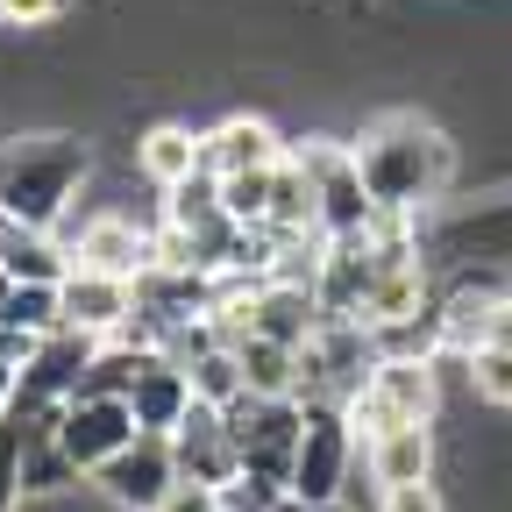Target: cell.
Returning <instances> with one entry per match:
<instances>
[{
  "label": "cell",
  "mask_w": 512,
  "mask_h": 512,
  "mask_svg": "<svg viewBox=\"0 0 512 512\" xmlns=\"http://www.w3.org/2000/svg\"><path fill=\"white\" fill-rule=\"evenodd\" d=\"M349 150H356V171H363V185H370L377 214H406V221H413L427 200H441V192H448V178H456V143H448L434 121L406 114V107L363 121Z\"/></svg>",
  "instance_id": "cell-1"
},
{
  "label": "cell",
  "mask_w": 512,
  "mask_h": 512,
  "mask_svg": "<svg viewBox=\"0 0 512 512\" xmlns=\"http://www.w3.org/2000/svg\"><path fill=\"white\" fill-rule=\"evenodd\" d=\"M93 150L86 136H64V128H43V136H0V214L22 228H57V214L72 207V192L86 185Z\"/></svg>",
  "instance_id": "cell-2"
},
{
  "label": "cell",
  "mask_w": 512,
  "mask_h": 512,
  "mask_svg": "<svg viewBox=\"0 0 512 512\" xmlns=\"http://www.w3.org/2000/svg\"><path fill=\"white\" fill-rule=\"evenodd\" d=\"M434 363L427 356H370L363 384L349 392V427L363 441L377 434H392V427H434Z\"/></svg>",
  "instance_id": "cell-3"
},
{
  "label": "cell",
  "mask_w": 512,
  "mask_h": 512,
  "mask_svg": "<svg viewBox=\"0 0 512 512\" xmlns=\"http://www.w3.org/2000/svg\"><path fill=\"white\" fill-rule=\"evenodd\" d=\"M299 171L313 178V200H320V242H356L377 228V200L356 171V150L349 143H328V136H306L292 143Z\"/></svg>",
  "instance_id": "cell-4"
},
{
  "label": "cell",
  "mask_w": 512,
  "mask_h": 512,
  "mask_svg": "<svg viewBox=\"0 0 512 512\" xmlns=\"http://www.w3.org/2000/svg\"><path fill=\"white\" fill-rule=\"evenodd\" d=\"M349 470H356V427H349V413L342 406H306V434H299L285 498L299 512H328L349 491Z\"/></svg>",
  "instance_id": "cell-5"
},
{
  "label": "cell",
  "mask_w": 512,
  "mask_h": 512,
  "mask_svg": "<svg viewBox=\"0 0 512 512\" xmlns=\"http://www.w3.org/2000/svg\"><path fill=\"white\" fill-rule=\"evenodd\" d=\"M228 413V434H235V456L242 470L271 477V484H292V456H299V434H306V406L299 399H235L221 406Z\"/></svg>",
  "instance_id": "cell-6"
},
{
  "label": "cell",
  "mask_w": 512,
  "mask_h": 512,
  "mask_svg": "<svg viewBox=\"0 0 512 512\" xmlns=\"http://www.w3.org/2000/svg\"><path fill=\"white\" fill-rule=\"evenodd\" d=\"M93 484L107 491V505L121 512H157L185 477H178V456H171V434H136L107 470H93Z\"/></svg>",
  "instance_id": "cell-7"
},
{
  "label": "cell",
  "mask_w": 512,
  "mask_h": 512,
  "mask_svg": "<svg viewBox=\"0 0 512 512\" xmlns=\"http://www.w3.org/2000/svg\"><path fill=\"white\" fill-rule=\"evenodd\" d=\"M136 434L143 427H136V406H128V399H86V392H72L64 413H57V441H64V456H72L86 477L107 470Z\"/></svg>",
  "instance_id": "cell-8"
},
{
  "label": "cell",
  "mask_w": 512,
  "mask_h": 512,
  "mask_svg": "<svg viewBox=\"0 0 512 512\" xmlns=\"http://www.w3.org/2000/svg\"><path fill=\"white\" fill-rule=\"evenodd\" d=\"M72 271L136 285L143 271H157V235H143L136 221H121V214H100V221H86L79 242H72Z\"/></svg>",
  "instance_id": "cell-9"
},
{
  "label": "cell",
  "mask_w": 512,
  "mask_h": 512,
  "mask_svg": "<svg viewBox=\"0 0 512 512\" xmlns=\"http://www.w3.org/2000/svg\"><path fill=\"white\" fill-rule=\"evenodd\" d=\"M171 456H178V477L185 484H207V491H221L242 470L235 434H228V413L221 406H200V399H192V413L171 427Z\"/></svg>",
  "instance_id": "cell-10"
},
{
  "label": "cell",
  "mask_w": 512,
  "mask_h": 512,
  "mask_svg": "<svg viewBox=\"0 0 512 512\" xmlns=\"http://www.w3.org/2000/svg\"><path fill=\"white\" fill-rule=\"evenodd\" d=\"M93 356H100V335H86V328H57V335L43 342V356L22 370V399H15V406H64V399L86 384Z\"/></svg>",
  "instance_id": "cell-11"
},
{
  "label": "cell",
  "mask_w": 512,
  "mask_h": 512,
  "mask_svg": "<svg viewBox=\"0 0 512 512\" xmlns=\"http://www.w3.org/2000/svg\"><path fill=\"white\" fill-rule=\"evenodd\" d=\"M278 157H285L278 128H271V121H256V114H228V121H214L207 136H200V171H207V178H235V171H271Z\"/></svg>",
  "instance_id": "cell-12"
},
{
  "label": "cell",
  "mask_w": 512,
  "mask_h": 512,
  "mask_svg": "<svg viewBox=\"0 0 512 512\" xmlns=\"http://www.w3.org/2000/svg\"><path fill=\"white\" fill-rule=\"evenodd\" d=\"M128 406H136V427H143V434H171V427L192 413V370H185L178 356L150 349L143 370H136V384H128Z\"/></svg>",
  "instance_id": "cell-13"
},
{
  "label": "cell",
  "mask_w": 512,
  "mask_h": 512,
  "mask_svg": "<svg viewBox=\"0 0 512 512\" xmlns=\"http://www.w3.org/2000/svg\"><path fill=\"white\" fill-rule=\"evenodd\" d=\"M320 328H328V306H320V292H306V285H292V278L256 285L249 335H271V342H285V349H306Z\"/></svg>",
  "instance_id": "cell-14"
},
{
  "label": "cell",
  "mask_w": 512,
  "mask_h": 512,
  "mask_svg": "<svg viewBox=\"0 0 512 512\" xmlns=\"http://www.w3.org/2000/svg\"><path fill=\"white\" fill-rule=\"evenodd\" d=\"M64 320L100 342H114L128 320H136V285H121V278H93V271H72L64 278Z\"/></svg>",
  "instance_id": "cell-15"
},
{
  "label": "cell",
  "mask_w": 512,
  "mask_h": 512,
  "mask_svg": "<svg viewBox=\"0 0 512 512\" xmlns=\"http://www.w3.org/2000/svg\"><path fill=\"white\" fill-rule=\"evenodd\" d=\"M363 463L377 491H399V484H427L434 477V427H392L363 441Z\"/></svg>",
  "instance_id": "cell-16"
},
{
  "label": "cell",
  "mask_w": 512,
  "mask_h": 512,
  "mask_svg": "<svg viewBox=\"0 0 512 512\" xmlns=\"http://www.w3.org/2000/svg\"><path fill=\"white\" fill-rule=\"evenodd\" d=\"M264 228L285 235V242H306L320 235V200H313V178L299 171V157L285 150V164H271V207H264Z\"/></svg>",
  "instance_id": "cell-17"
},
{
  "label": "cell",
  "mask_w": 512,
  "mask_h": 512,
  "mask_svg": "<svg viewBox=\"0 0 512 512\" xmlns=\"http://www.w3.org/2000/svg\"><path fill=\"white\" fill-rule=\"evenodd\" d=\"M136 171L150 178V185H185V178H200V136L192 128H178V121H157V128H143L136 136Z\"/></svg>",
  "instance_id": "cell-18"
},
{
  "label": "cell",
  "mask_w": 512,
  "mask_h": 512,
  "mask_svg": "<svg viewBox=\"0 0 512 512\" xmlns=\"http://www.w3.org/2000/svg\"><path fill=\"white\" fill-rule=\"evenodd\" d=\"M235 356H242L249 399H299V349H285L271 335H242Z\"/></svg>",
  "instance_id": "cell-19"
},
{
  "label": "cell",
  "mask_w": 512,
  "mask_h": 512,
  "mask_svg": "<svg viewBox=\"0 0 512 512\" xmlns=\"http://www.w3.org/2000/svg\"><path fill=\"white\" fill-rule=\"evenodd\" d=\"M0 264H8L15 285H64L72 278V249H57L43 228H15V242H8Z\"/></svg>",
  "instance_id": "cell-20"
},
{
  "label": "cell",
  "mask_w": 512,
  "mask_h": 512,
  "mask_svg": "<svg viewBox=\"0 0 512 512\" xmlns=\"http://www.w3.org/2000/svg\"><path fill=\"white\" fill-rule=\"evenodd\" d=\"M185 370H192V399H200V406H235V399L249 392V384H242V356H235L228 342L200 349Z\"/></svg>",
  "instance_id": "cell-21"
},
{
  "label": "cell",
  "mask_w": 512,
  "mask_h": 512,
  "mask_svg": "<svg viewBox=\"0 0 512 512\" xmlns=\"http://www.w3.org/2000/svg\"><path fill=\"white\" fill-rule=\"evenodd\" d=\"M8 328H29V335H57V328H72L64 320V285H15V299H8Z\"/></svg>",
  "instance_id": "cell-22"
},
{
  "label": "cell",
  "mask_w": 512,
  "mask_h": 512,
  "mask_svg": "<svg viewBox=\"0 0 512 512\" xmlns=\"http://www.w3.org/2000/svg\"><path fill=\"white\" fill-rule=\"evenodd\" d=\"M285 164V157H278ZM221 185V207L235 228H264V207H271V171H235V178H214Z\"/></svg>",
  "instance_id": "cell-23"
},
{
  "label": "cell",
  "mask_w": 512,
  "mask_h": 512,
  "mask_svg": "<svg viewBox=\"0 0 512 512\" xmlns=\"http://www.w3.org/2000/svg\"><path fill=\"white\" fill-rule=\"evenodd\" d=\"M463 363H470V392L484 406H512V342H484Z\"/></svg>",
  "instance_id": "cell-24"
},
{
  "label": "cell",
  "mask_w": 512,
  "mask_h": 512,
  "mask_svg": "<svg viewBox=\"0 0 512 512\" xmlns=\"http://www.w3.org/2000/svg\"><path fill=\"white\" fill-rule=\"evenodd\" d=\"M22 448H29V420L0 413V512L22 505Z\"/></svg>",
  "instance_id": "cell-25"
},
{
  "label": "cell",
  "mask_w": 512,
  "mask_h": 512,
  "mask_svg": "<svg viewBox=\"0 0 512 512\" xmlns=\"http://www.w3.org/2000/svg\"><path fill=\"white\" fill-rule=\"evenodd\" d=\"M285 505H292L285 484L256 477V470H235V477L221 484V512H285Z\"/></svg>",
  "instance_id": "cell-26"
},
{
  "label": "cell",
  "mask_w": 512,
  "mask_h": 512,
  "mask_svg": "<svg viewBox=\"0 0 512 512\" xmlns=\"http://www.w3.org/2000/svg\"><path fill=\"white\" fill-rule=\"evenodd\" d=\"M72 0H0V29H50Z\"/></svg>",
  "instance_id": "cell-27"
},
{
  "label": "cell",
  "mask_w": 512,
  "mask_h": 512,
  "mask_svg": "<svg viewBox=\"0 0 512 512\" xmlns=\"http://www.w3.org/2000/svg\"><path fill=\"white\" fill-rule=\"evenodd\" d=\"M43 342H50V335H29V328H8V320H0V363L29 370V363L43 356Z\"/></svg>",
  "instance_id": "cell-28"
},
{
  "label": "cell",
  "mask_w": 512,
  "mask_h": 512,
  "mask_svg": "<svg viewBox=\"0 0 512 512\" xmlns=\"http://www.w3.org/2000/svg\"><path fill=\"white\" fill-rule=\"evenodd\" d=\"M377 512H441V498H434V484H399V491H384Z\"/></svg>",
  "instance_id": "cell-29"
},
{
  "label": "cell",
  "mask_w": 512,
  "mask_h": 512,
  "mask_svg": "<svg viewBox=\"0 0 512 512\" xmlns=\"http://www.w3.org/2000/svg\"><path fill=\"white\" fill-rule=\"evenodd\" d=\"M157 512H221V491H207V484H178Z\"/></svg>",
  "instance_id": "cell-30"
},
{
  "label": "cell",
  "mask_w": 512,
  "mask_h": 512,
  "mask_svg": "<svg viewBox=\"0 0 512 512\" xmlns=\"http://www.w3.org/2000/svg\"><path fill=\"white\" fill-rule=\"evenodd\" d=\"M15 399H22V370L0 363V413H15Z\"/></svg>",
  "instance_id": "cell-31"
},
{
  "label": "cell",
  "mask_w": 512,
  "mask_h": 512,
  "mask_svg": "<svg viewBox=\"0 0 512 512\" xmlns=\"http://www.w3.org/2000/svg\"><path fill=\"white\" fill-rule=\"evenodd\" d=\"M491 342H512V299H505V313H498V335Z\"/></svg>",
  "instance_id": "cell-32"
},
{
  "label": "cell",
  "mask_w": 512,
  "mask_h": 512,
  "mask_svg": "<svg viewBox=\"0 0 512 512\" xmlns=\"http://www.w3.org/2000/svg\"><path fill=\"white\" fill-rule=\"evenodd\" d=\"M8 299H15V278H8V264H0V313H8Z\"/></svg>",
  "instance_id": "cell-33"
},
{
  "label": "cell",
  "mask_w": 512,
  "mask_h": 512,
  "mask_svg": "<svg viewBox=\"0 0 512 512\" xmlns=\"http://www.w3.org/2000/svg\"><path fill=\"white\" fill-rule=\"evenodd\" d=\"M15 228H22V221H8V214H0V256H8V242H15Z\"/></svg>",
  "instance_id": "cell-34"
}]
</instances>
